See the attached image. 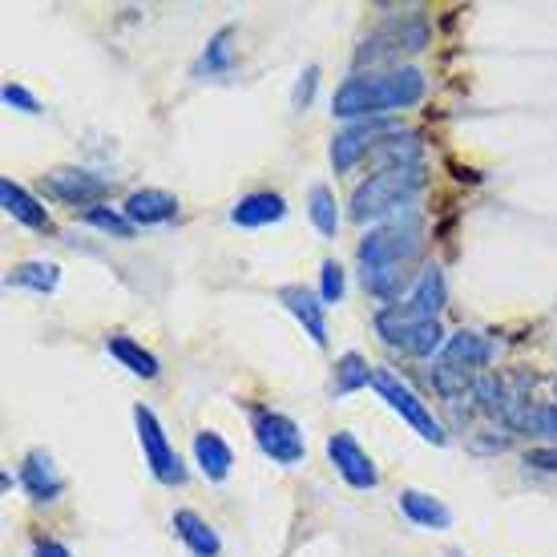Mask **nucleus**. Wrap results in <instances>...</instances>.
Masks as SVG:
<instances>
[{"label":"nucleus","mask_w":557,"mask_h":557,"mask_svg":"<svg viewBox=\"0 0 557 557\" xmlns=\"http://www.w3.org/2000/svg\"><path fill=\"white\" fill-rule=\"evenodd\" d=\"M344 287H348V283H344V267L335 263V259H327V263H323V278H320V299L323 304H339V299H344Z\"/></svg>","instance_id":"32"},{"label":"nucleus","mask_w":557,"mask_h":557,"mask_svg":"<svg viewBox=\"0 0 557 557\" xmlns=\"http://www.w3.org/2000/svg\"><path fill=\"white\" fill-rule=\"evenodd\" d=\"M106 351H110L122 368H129L134 376H141V380L158 376V356H153V351H146L138 339H129V335H110V339H106Z\"/></svg>","instance_id":"22"},{"label":"nucleus","mask_w":557,"mask_h":557,"mask_svg":"<svg viewBox=\"0 0 557 557\" xmlns=\"http://www.w3.org/2000/svg\"><path fill=\"white\" fill-rule=\"evenodd\" d=\"M251 432H255V445L263 448L275 465H299L307 457L304 432H299V424L292 417H283V412L259 408L251 420Z\"/></svg>","instance_id":"8"},{"label":"nucleus","mask_w":557,"mask_h":557,"mask_svg":"<svg viewBox=\"0 0 557 557\" xmlns=\"http://www.w3.org/2000/svg\"><path fill=\"white\" fill-rule=\"evenodd\" d=\"M45 186H49L53 198L70 202V207H85V210L101 207V198H110V178H101V174L82 170V166L49 170V174H45Z\"/></svg>","instance_id":"9"},{"label":"nucleus","mask_w":557,"mask_h":557,"mask_svg":"<svg viewBox=\"0 0 557 557\" xmlns=\"http://www.w3.org/2000/svg\"><path fill=\"white\" fill-rule=\"evenodd\" d=\"M122 210H126V219L134 226H158V223H170L178 214V198L170 195V190L146 186V190H134Z\"/></svg>","instance_id":"16"},{"label":"nucleus","mask_w":557,"mask_h":557,"mask_svg":"<svg viewBox=\"0 0 557 557\" xmlns=\"http://www.w3.org/2000/svg\"><path fill=\"white\" fill-rule=\"evenodd\" d=\"M327 460H332L335 473L344 476L351 488H376L380 485L376 460L363 453V445L351 436V432H332V436H327Z\"/></svg>","instance_id":"11"},{"label":"nucleus","mask_w":557,"mask_h":557,"mask_svg":"<svg viewBox=\"0 0 557 557\" xmlns=\"http://www.w3.org/2000/svg\"><path fill=\"white\" fill-rule=\"evenodd\" d=\"M554 392H557V380H554Z\"/></svg>","instance_id":"37"},{"label":"nucleus","mask_w":557,"mask_h":557,"mask_svg":"<svg viewBox=\"0 0 557 557\" xmlns=\"http://www.w3.org/2000/svg\"><path fill=\"white\" fill-rule=\"evenodd\" d=\"M513 432H530V436H545L549 445H557V405H530L521 408L513 420H509Z\"/></svg>","instance_id":"25"},{"label":"nucleus","mask_w":557,"mask_h":557,"mask_svg":"<svg viewBox=\"0 0 557 557\" xmlns=\"http://www.w3.org/2000/svg\"><path fill=\"white\" fill-rule=\"evenodd\" d=\"M235 28L226 25V28H219V33H214V41L207 45V53H202V61H198V73H210V77H214V73H226L231 70V65H235Z\"/></svg>","instance_id":"28"},{"label":"nucleus","mask_w":557,"mask_h":557,"mask_svg":"<svg viewBox=\"0 0 557 557\" xmlns=\"http://www.w3.org/2000/svg\"><path fill=\"white\" fill-rule=\"evenodd\" d=\"M195 460L207 481H226V476H231V465H235V453H231V445H226L219 432L202 429V432H195Z\"/></svg>","instance_id":"19"},{"label":"nucleus","mask_w":557,"mask_h":557,"mask_svg":"<svg viewBox=\"0 0 557 557\" xmlns=\"http://www.w3.org/2000/svg\"><path fill=\"white\" fill-rule=\"evenodd\" d=\"M493 360V344H488L481 332H457L445 339V348H441V360L436 363H448V368H460V372H481L488 368Z\"/></svg>","instance_id":"14"},{"label":"nucleus","mask_w":557,"mask_h":557,"mask_svg":"<svg viewBox=\"0 0 557 557\" xmlns=\"http://www.w3.org/2000/svg\"><path fill=\"white\" fill-rule=\"evenodd\" d=\"M0 207H4V214L9 219H16L21 226H28V231H53V219H49V210L37 202V198L28 195L21 182L13 178H0Z\"/></svg>","instance_id":"15"},{"label":"nucleus","mask_w":557,"mask_h":557,"mask_svg":"<svg viewBox=\"0 0 557 557\" xmlns=\"http://www.w3.org/2000/svg\"><path fill=\"white\" fill-rule=\"evenodd\" d=\"M384 134H392V122L388 117H368V122H351V126H344L339 134L332 138V166L335 174H348L360 158H368V153L376 150V141L384 138Z\"/></svg>","instance_id":"10"},{"label":"nucleus","mask_w":557,"mask_h":557,"mask_svg":"<svg viewBox=\"0 0 557 557\" xmlns=\"http://www.w3.org/2000/svg\"><path fill=\"white\" fill-rule=\"evenodd\" d=\"M525 465L537 469V473H557V445H542L525 453Z\"/></svg>","instance_id":"34"},{"label":"nucleus","mask_w":557,"mask_h":557,"mask_svg":"<svg viewBox=\"0 0 557 557\" xmlns=\"http://www.w3.org/2000/svg\"><path fill=\"white\" fill-rule=\"evenodd\" d=\"M424 251V219L417 207H405L388 214L380 226H372L360 243L363 267H408Z\"/></svg>","instance_id":"3"},{"label":"nucleus","mask_w":557,"mask_h":557,"mask_svg":"<svg viewBox=\"0 0 557 557\" xmlns=\"http://www.w3.org/2000/svg\"><path fill=\"white\" fill-rule=\"evenodd\" d=\"M372 388L380 392V400L392 408V412H400V417L412 424V432H417L420 441H429V445H445L448 441V432H445V424L432 417V408L420 400L417 392L408 388L405 380L396 376V372H388V368H376V376H372Z\"/></svg>","instance_id":"6"},{"label":"nucleus","mask_w":557,"mask_h":557,"mask_svg":"<svg viewBox=\"0 0 557 557\" xmlns=\"http://www.w3.org/2000/svg\"><path fill=\"white\" fill-rule=\"evenodd\" d=\"M445 299V271L441 267H424L405 299H396L384 311H376V335L388 348H400L405 356L429 360L432 351L445 348V327L436 320Z\"/></svg>","instance_id":"1"},{"label":"nucleus","mask_w":557,"mask_h":557,"mask_svg":"<svg viewBox=\"0 0 557 557\" xmlns=\"http://www.w3.org/2000/svg\"><path fill=\"white\" fill-rule=\"evenodd\" d=\"M82 219L89 226H98L101 235H113V238H134V231H138V226L126 219V210L94 207V210H82Z\"/></svg>","instance_id":"30"},{"label":"nucleus","mask_w":557,"mask_h":557,"mask_svg":"<svg viewBox=\"0 0 557 557\" xmlns=\"http://www.w3.org/2000/svg\"><path fill=\"white\" fill-rule=\"evenodd\" d=\"M448 557H465V554H460V549H448Z\"/></svg>","instance_id":"36"},{"label":"nucleus","mask_w":557,"mask_h":557,"mask_svg":"<svg viewBox=\"0 0 557 557\" xmlns=\"http://www.w3.org/2000/svg\"><path fill=\"white\" fill-rule=\"evenodd\" d=\"M429 45V25L424 16H396L388 25H380L368 41L360 45L356 53V65H388V61H400L408 53H420Z\"/></svg>","instance_id":"5"},{"label":"nucleus","mask_w":557,"mask_h":557,"mask_svg":"<svg viewBox=\"0 0 557 557\" xmlns=\"http://www.w3.org/2000/svg\"><path fill=\"white\" fill-rule=\"evenodd\" d=\"M283 214H287V202L283 195L275 190H255V195L238 198L235 210H231V223L235 226H271V223H283Z\"/></svg>","instance_id":"17"},{"label":"nucleus","mask_w":557,"mask_h":557,"mask_svg":"<svg viewBox=\"0 0 557 557\" xmlns=\"http://www.w3.org/2000/svg\"><path fill=\"white\" fill-rule=\"evenodd\" d=\"M424 190V166H392L376 170L356 186L351 195V219L356 223H368V219H384V214H396L405 210L412 198Z\"/></svg>","instance_id":"4"},{"label":"nucleus","mask_w":557,"mask_h":557,"mask_svg":"<svg viewBox=\"0 0 557 557\" xmlns=\"http://www.w3.org/2000/svg\"><path fill=\"white\" fill-rule=\"evenodd\" d=\"M134 424H138V445H141L146 465H150V473L158 476L162 485H182V481H186V465H182V457L166 441V429L158 424L153 408H146V405L134 408Z\"/></svg>","instance_id":"7"},{"label":"nucleus","mask_w":557,"mask_h":557,"mask_svg":"<svg viewBox=\"0 0 557 557\" xmlns=\"http://www.w3.org/2000/svg\"><path fill=\"white\" fill-rule=\"evenodd\" d=\"M400 509H405V517L412 525H420V530H448V525H453L448 505L441 502V497L424 493V488H405V493H400Z\"/></svg>","instance_id":"18"},{"label":"nucleus","mask_w":557,"mask_h":557,"mask_svg":"<svg viewBox=\"0 0 557 557\" xmlns=\"http://www.w3.org/2000/svg\"><path fill=\"white\" fill-rule=\"evenodd\" d=\"M363 287L376 295V299L392 304L408 287V267H363Z\"/></svg>","instance_id":"26"},{"label":"nucleus","mask_w":557,"mask_h":557,"mask_svg":"<svg viewBox=\"0 0 557 557\" xmlns=\"http://www.w3.org/2000/svg\"><path fill=\"white\" fill-rule=\"evenodd\" d=\"M33 557H73V554L61 542H53V537H41V542H33Z\"/></svg>","instance_id":"35"},{"label":"nucleus","mask_w":557,"mask_h":557,"mask_svg":"<svg viewBox=\"0 0 557 557\" xmlns=\"http://www.w3.org/2000/svg\"><path fill=\"white\" fill-rule=\"evenodd\" d=\"M372 158L380 162V170H392V166H420V138L417 134H384V138L376 141V150H372Z\"/></svg>","instance_id":"21"},{"label":"nucleus","mask_w":557,"mask_h":557,"mask_svg":"<svg viewBox=\"0 0 557 557\" xmlns=\"http://www.w3.org/2000/svg\"><path fill=\"white\" fill-rule=\"evenodd\" d=\"M307 214H311V223H315V231H320L323 238H335V231H339V207H335L332 186H323V182L311 186V195H307Z\"/></svg>","instance_id":"24"},{"label":"nucleus","mask_w":557,"mask_h":557,"mask_svg":"<svg viewBox=\"0 0 557 557\" xmlns=\"http://www.w3.org/2000/svg\"><path fill=\"white\" fill-rule=\"evenodd\" d=\"M372 368H368V360H363L360 351H344L339 360H335V384H332V392L335 396H351V392H360V388H368L372 384Z\"/></svg>","instance_id":"23"},{"label":"nucleus","mask_w":557,"mask_h":557,"mask_svg":"<svg viewBox=\"0 0 557 557\" xmlns=\"http://www.w3.org/2000/svg\"><path fill=\"white\" fill-rule=\"evenodd\" d=\"M473 372H460V368H448V363H432V388L441 392L445 400H460L465 392H473Z\"/></svg>","instance_id":"29"},{"label":"nucleus","mask_w":557,"mask_h":557,"mask_svg":"<svg viewBox=\"0 0 557 557\" xmlns=\"http://www.w3.org/2000/svg\"><path fill=\"white\" fill-rule=\"evenodd\" d=\"M424 98V73L412 65H396L388 73H356L335 89L332 113L348 122H368L384 117L392 110H408Z\"/></svg>","instance_id":"2"},{"label":"nucleus","mask_w":557,"mask_h":557,"mask_svg":"<svg viewBox=\"0 0 557 557\" xmlns=\"http://www.w3.org/2000/svg\"><path fill=\"white\" fill-rule=\"evenodd\" d=\"M4 106H13L21 113H41V101L33 98L25 85H4Z\"/></svg>","instance_id":"33"},{"label":"nucleus","mask_w":557,"mask_h":557,"mask_svg":"<svg viewBox=\"0 0 557 557\" xmlns=\"http://www.w3.org/2000/svg\"><path fill=\"white\" fill-rule=\"evenodd\" d=\"M278 304L304 323V332L311 335V344H320V348L327 344V304H323L320 295H311L307 287H299V283H287V287H278Z\"/></svg>","instance_id":"12"},{"label":"nucleus","mask_w":557,"mask_h":557,"mask_svg":"<svg viewBox=\"0 0 557 557\" xmlns=\"http://www.w3.org/2000/svg\"><path fill=\"white\" fill-rule=\"evenodd\" d=\"M174 533H178L182 545H186L195 557H219L223 554L219 533L210 530L207 517H198L195 509H178V513H174Z\"/></svg>","instance_id":"20"},{"label":"nucleus","mask_w":557,"mask_h":557,"mask_svg":"<svg viewBox=\"0 0 557 557\" xmlns=\"http://www.w3.org/2000/svg\"><path fill=\"white\" fill-rule=\"evenodd\" d=\"M315 89H320V65H307L304 73H299V82H295V89H292V106L299 113L315 101Z\"/></svg>","instance_id":"31"},{"label":"nucleus","mask_w":557,"mask_h":557,"mask_svg":"<svg viewBox=\"0 0 557 557\" xmlns=\"http://www.w3.org/2000/svg\"><path fill=\"white\" fill-rule=\"evenodd\" d=\"M4 283H9V287H33V292H53L57 283H61V267H57V263H41V259H33V263L13 267Z\"/></svg>","instance_id":"27"},{"label":"nucleus","mask_w":557,"mask_h":557,"mask_svg":"<svg viewBox=\"0 0 557 557\" xmlns=\"http://www.w3.org/2000/svg\"><path fill=\"white\" fill-rule=\"evenodd\" d=\"M21 485L33 502H57L61 497V488H65V476L57 473L53 457L45 453V448H33L21 465Z\"/></svg>","instance_id":"13"}]
</instances>
